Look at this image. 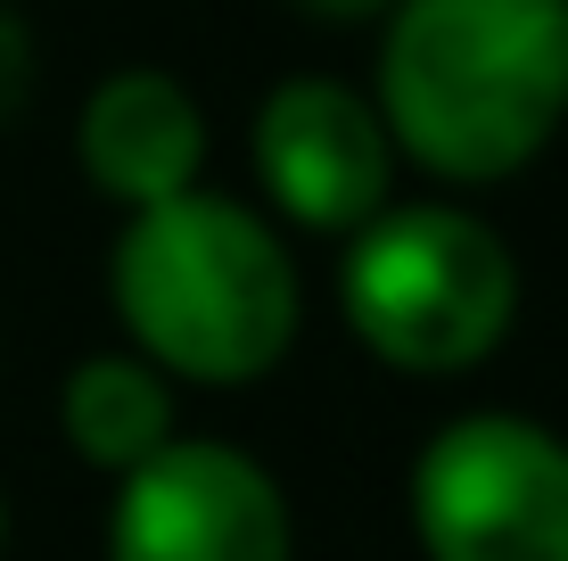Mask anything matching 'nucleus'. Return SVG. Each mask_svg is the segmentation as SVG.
Returning <instances> with one entry per match:
<instances>
[{
    "label": "nucleus",
    "mask_w": 568,
    "mask_h": 561,
    "mask_svg": "<svg viewBox=\"0 0 568 561\" xmlns=\"http://www.w3.org/2000/svg\"><path fill=\"white\" fill-rule=\"evenodd\" d=\"M206 108L182 74L165 67H115L91 83L83 116H74V158H83L91 190L132 207L182 199L206 182Z\"/></svg>",
    "instance_id": "0eeeda50"
},
{
    "label": "nucleus",
    "mask_w": 568,
    "mask_h": 561,
    "mask_svg": "<svg viewBox=\"0 0 568 561\" xmlns=\"http://www.w3.org/2000/svg\"><path fill=\"white\" fill-rule=\"evenodd\" d=\"M247 166H256L264 216L313 240H346L396 199V141H387L371 91L338 74H281L247 116Z\"/></svg>",
    "instance_id": "423d86ee"
},
{
    "label": "nucleus",
    "mask_w": 568,
    "mask_h": 561,
    "mask_svg": "<svg viewBox=\"0 0 568 561\" xmlns=\"http://www.w3.org/2000/svg\"><path fill=\"white\" fill-rule=\"evenodd\" d=\"M108 561H297L288 488L231 438H165L115 479Z\"/></svg>",
    "instance_id": "39448f33"
},
{
    "label": "nucleus",
    "mask_w": 568,
    "mask_h": 561,
    "mask_svg": "<svg viewBox=\"0 0 568 561\" xmlns=\"http://www.w3.org/2000/svg\"><path fill=\"white\" fill-rule=\"evenodd\" d=\"M428 561H568V438L478 404L428 430L404 479Z\"/></svg>",
    "instance_id": "20e7f679"
},
{
    "label": "nucleus",
    "mask_w": 568,
    "mask_h": 561,
    "mask_svg": "<svg viewBox=\"0 0 568 561\" xmlns=\"http://www.w3.org/2000/svg\"><path fill=\"white\" fill-rule=\"evenodd\" d=\"M338 314L387 372H478L519 322V257L462 199H387L338 240Z\"/></svg>",
    "instance_id": "7ed1b4c3"
},
{
    "label": "nucleus",
    "mask_w": 568,
    "mask_h": 561,
    "mask_svg": "<svg viewBox=\"0 0 568 561\" xmlns=\"http://www.w3.org/2000/svg\"><path fill=\"white\" fill-rule=\"evenodd\" d=\"M371 108L428 182H511L568 124V0H396L379 17Z\"/></svg>",
    "instance_id": "f257e3e1"
},
{
    "label": "nucleus",
    "mask_w": 568,
    "mask_h": 561,
    "mask_svg": "<svg viewBox=\"0 0 568 561\" xmlns=\"http://www.w3.org/2000/svg\"><path fill=\"white\" fill-rule=\"evenodd\" d=\"M58 430H67V447L83 454L91 471L124 479L132 462H149L165 438H182V421H173V380L156 372L149 355H132V347L83 355L67 372V389H58Z\"/></svg>",
    "instance_id": "6e6552de"
},
{
    "label": "nucleus",
    "mask_w": 568,
    "mask_h": 561,
    "mask_svg": "<svg viewBox=\"0 0 568 561\" xmlns=\"http://www.w3.org/2000/svg\"><path fill=\"white\" fill-rule=\"evenodd\" d=\"M108 305L132 355L199 389H256L305 331L288 231L206 182L124 216L108 248Z\"/></svg>",
    "instance_id": "f03ea898"
},
{
    "label": "nucleus",
    "mask_w": 568,
    "mask_h": 561,
    "mask_svg": "<svg viewBox=\"0 0 568 561\" xmlns=\"http://www.w3.org/2000/svg\"><path fill=\"white\" fill-rule=\"evenodd\" d=\"M0 545H9V495H0Z\"/></svg>",
    "instance_id": "9d476101"
},
{
    "label": "nucleus",
    "mask_w": 568,
    "mask_h": 561,
    "mask_svg": "<svg viewBox=\"0 0 568 561\" xmlns=\"http://www.w3.org/2000/svg\"><path fill=\"white\" fill-rule=\"evenodd\" d=\"M305 17H322V26H363V17H387L396 0H297Z\"/></svg>",
    "instance_id": "1a4fd4ad"
}]
</instances>
